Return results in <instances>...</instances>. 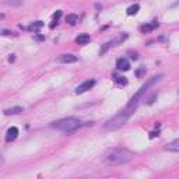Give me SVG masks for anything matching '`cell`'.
I'll list each match as a JSON object with an SVG mask.
<instances>
[{"label":"cell","instance_id":"277c9868","mask_svg":"<svg viewBox=\"0 0 179 179\" xmlns=\"http://www.w3.org/2000/svg\"><path fill=\"white\" fill-rule=\"evenodd\" d=\"M51 126L53 129H58V130L70 134V133H74L81 126V120L77 118H64V119H60V120L53 122Z\"/></svg>","mask_w":179,"mask_h":179},{"label":"cell","instance_id":"30bf717a","mask_svg":"<svg viewBox=\"0 0 179 179\" xmlns=\"http://www.w3.org/2000/svg\"><path fill=\"white\" fill-rule=\"evenodd\" d=\"M88 42H90L88 34H80L76 38V43H78V45H86V43H88Z\"/></svg>","mask_w":179,"mask_h":179},{"label":"cell","instance_id":"2e32d148","mask_svg":"<svg viewBox=\"0 0 179 179\" xmlns=\"http://www.w3.org/2000/svg\"><path fill=\"white\" fill-rule=\"evenodd\" d=\"M66 21H67L69 24H76L78 21V15L77 14H69L67 17H66Z\"/></svg>","mask_w":179,"mask_h":179},{"label":"cell","instance_id":"603a6c76","mask_svg":"<svg viewBox=\"0 0 179 179\" xmlns=\"http://www.w3.org/2000/svg\"><path fill=\"white\" fill-rule=\"evenodd\" d=\"M15 60V55H11L10 58H8V62H14Z\"/></svg>","mask_w":179,"mask_h":179},{"label":"cell","instance_id":"44dd1931","mask_svg":"<svg viewBox=\"0 0 179 179\" xmlns=\"http://www.w3.org/2000/svg\"><path fill=\"white\" fill-rule=\"evenodd\" d=\"M144 71H146V69H140V70H137V77H141V76H143V73H144Z\"/></svg>","mask_w":179,"mask_h":179},{"label":"cell","instance_id":"4fadbf2b","mask_svg":"<svg viewBox=\"0 0 179 179\" xmlns=\"http://www.w3.org/2000/svg\"><path fill=\"white\" fill-rule=\"evenodd\" d=\"M139 10H140V6L139 4H133V6H130L126 11H127V15H134V14L139 13Z\"/></svg>","mask_w":179,"mask_h":179},{"label":"cell","instance_id":"5bb4252c","mask_svg":"<svg viewBox=\"0 0 179 179\" xmlns=\"http://www.w3.org/2000/svg\"><path fill=\"white\" fill-rule=\"evenodd\" d=\"M24 3V0H6L3 2L4 6H21Z\"/></svg>","mask_w":179,"mask_h":179},{"label":"cell","instance_id":"52a82bcc","mask_svg":"<svg viewBox=\"0 0 179 179\" xmlns=\"http://www.w3.org/2000/svg\"><path fill=\"white\" fill-rule=\"evenodd\" d=\"M164 148L166 150V151H169V153H179V139L172 140L171 143L166 144Z\"/></svg>","mask_w":179,"mask_h":179},{"label":"cell","instance_id":"9a60e30c","mask_svg":"<svg viewBox=\"0 0 179 179\" xmlns=\"http://www.w3.org/2000/svg\"><path fill=\"white\" fill-rule=\"evenodd\" d=\"M42 27H43V23H42V21H35V23H32V24L30 25V30H31V31H39Z\"/></svg>","mask_w":179,"mask_h":179},{"label":"cell","instance_id":"9c48e42d","mask_svg":"<svg viewBox=\"0 0 179 179\" xmlns=\"http://www.w3.org/2000/svg\"><path fill=\"white\" fill-rule=\"evenodd\" d=\"M59 62H60V63H76L77 56H74V55H62L60 58H59Z\"/></svg>","mask_w":179,"mask_h":179},{"label":"cell","instance_id":"ba28073f","mask_svg":"<svg viewBox=\"0 0 179 179\" xmlns=\"http://www.w3.org/2000/svg\"><path fill=\"white\" fill-rule=\"evenodd\" d=\"M17 136H18V129L15 127V126H13V127H10L7 130V133H6V141H13V140H15L17 139Z\"/></svg>","mask_w":179,"mask_h":179},{"label":"cell","instance_id":"3957f363","mask_svg":"<svg viewBox=\"0 0 179 179\" xmlns=\"http://www.w3.org/2000/svg\"><path fill=\"white\" fill-rule=\"evenodd\" d=\"M162 77H164V74H157V76H153L151 78H148V80H147L146 83H144L143 86L140 87V90L137 91V92L134 94L133 97H131V99L129 101V103L126 105V108L131 109V111H136V109H137V105H139L140 99L144 97V94H146L147 91H148V88H150L151 86H154L155 83H158V81L161 80Z\"/></svg>","mask_w":179,"mask_h":179},{"label":"cell","instance_id":"6da1fadb","mask_svg":"<svg viewBox=\"0 0 179 179\" xmlns=\"http://www.w3.org/2000/svg\"><path fill=\"white\" fill-rule=\"evenodd\" d=\"M133 158V153L129 151L126 148H114L109 153L105 154L103 157V162L109 166H116V165H122L126 164L130 159Z\"/></svg>","mask_w":179,"mask_h":179},{"label":"cell","instance_id":"7a4b0ae2","mask_svg":"<svg viewBox=\"0 0 179 179\" xmlns=\"http://www.w3.org/2000/svg\"><path fill=\"white\" fill-rule=\"evenodd\" d=\"M133 112L134 111H131V109H129V108L122 109V111L119 112L118 115H115L112 119H109V120H106L105 123H103L102 130L112 131V130H118V129H120L129 120V118L133 115Z\"/></svg>","mask_w":179,"mask_h":179},{"label":"cell","instance_id":"5b68a950","mask_svg":"<svg viewBox=\"0 0 179 179\" xmlns=\"http://www.w3.org/2000/svg\"><path fill=\"white\" fill-rule=\"evenodd\" d=\"M94 86H95V80H87V81H84V83H81L80 86L76 88V94L78 95V94L86 92V91H88V90L92 88Z\"/></svg>","mask_w":179,"mask_h":179},{"label":"cell","instance_id":"e0dca14e","mask_svg":"<svg viewBox=\"0 0 179 179\" xmlns=\"http://www.w3.org/2000/svg\"><path fill=\"white\" fill-rule=\"evenodd\" d=\"M115 81L118 84H120V86H126L127 84V80L125 77H118V76H115Z\"/></svg>","mask_w":179,"mask_h":179},{"label":"cell","instance_id":"8992f818","mask_svg":"<svg viewBox=\"0 0 179 179\" xmlns=\"http://www.w3.org/2000/svg\"><path fill=\"white\" fill-rule=\"evenodd\" d=\"M116 69H118V70H120V71H127L129 69H130V63H129L127 59L120 58V59H118V60H116Z\"/></svg>","mask_w":179,"mask_h":179},{"label":"cell","instance_id":"8fae6325","mask_svg":"<svg viewBox=\"0 0 179 179\" xmlns=\"http://www.w3.org/2000/svg\"><path fill=\"white\" fill-rule=\"evenodd\" d=\"M21 112H23V108H21V106H14V108L6 109L4 115H7V116H10V115H18V114H21Z\"/></svg>","mask_w":179,"mask_h":179},{"label":"cell","instance_id":"7c38bea8","mask_svg":"<svg viewBox=\"0 0 179 179\" xmlns=\"http://www.w3.org/2000/svg\"><path fill=\"white\" fill-rule=\"evenodd\" d=\"M157 27H158V21H153L151 24H146V25H143L140 30L143 31V32H150V31L154 30V28H157Z\"/></svg>","mask_w":179,"mask_h":179},{"label":"cell","instance_id":"7402d4cb","mask_svg":"<svg viewBox=\"0 0 179 179\" xmlns=\"http://www.w3.org/2000/svg\"><path fill=\"white\" fill-rule=\"evenodd\" d=\"M2 34H3V35H11L13 32H11V31H8V30H3Z\"/></svg>","mask_w":179,"mask_h":179},{"label":"cell","instance_id":"ac0fdd59","mask_svg":"<svg viewBox=\"0 0 179 179\" xmlns=\"http://www.w3.org/2000/svg\"><path fill=\"white\" fill-rule=\"evenodd\" d=\"M111 46H114V42H106L105 45H103V48L101 49V52H99V53H101V55H103V53H105L109 48H111Z\"/></svg>","mask_w":179,"mask_h":179},{"label":"cell","instance_id":"ffe728a7","mask_svg":"<svg viewBox=\"0 0 179 179\" xmlns=\"http://www.w3.org/2000/svg\"><path fill=\"white\" fill-rule=\"evenodd\" d=\"M155 98H157V94H153V95L150 97L148 99H147V103H148V105H151V103L154 102V99H155Z\"/></svg>","mask_w":179,"mask_h":179},{"label":"cell","instance_id":"d6986e66","mask_svg":"<svg viewBox=\"0 0 179 179\" xmlns=\"http://www.w3.org/2000/svg\"><path fill=\"white\" fill-rule=\"evenodd\" d=\"M60 17H62V11H60V10H58V11H56L55 14L52 15V18H53V20H55V21H58V20H59V18H60Z\"/></svg>","mask_w":179,"mask_h":179}]
</instances>
